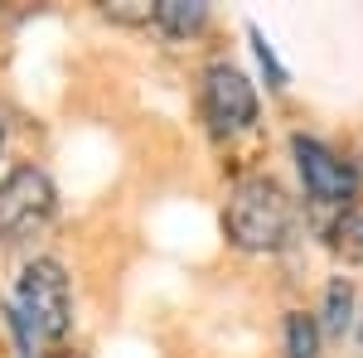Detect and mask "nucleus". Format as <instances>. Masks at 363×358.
Wrapping results in <instances>:
<instances>
[{"mask_svg": "<svg viewBox=\"0 0 363 358\" xmlns=\"http://www.w3.org/2000/svg\"><path fill=\"white\" fill-rule=\"evenodd\" d=\"M228 237L238 242V247L247 252H277L291 242V233H296V208H291V198L281 189L277 179H267V174H252L242 179L233 198H228Z\"/></svg>", "mask_w": 363, "mask_h": 358, "instance_id": "nucleus-1", "label": "nucleus"}, {"mask_svg": "<svg viewBox=\"0 0 363 358\" xmlns=\"http://www.w3.org/2000/svg\"><path fill=\"white\" fill-rule=\"evenodd\" d=\"M15 325L25 334V349H34L39 339H63L73 325V291L58 262L39 257L29 262L20 286H15Z\"/></svg>", "mask_w": 363, "mask_h": 358, "instance_id": "nucleus-2", "label": "nucleus"}, {"mask_svg": "<svg viewBox=\"0 0 363 358\" xmlns=\"http://www.w3.org/2000/svg\"><path fill=\"white\" fill-rule=\"evenodd\" d=\"M54 213V184L34 165H20L0 179V242H20L39 233Z\"/></svg>", "mask_w": 363, "mask_h": 358, "instance_id": "nucleus-3", "label": "nucleus"}, {"mask_svg": "<svg viewBox=\"0 0 363 358\" xmlns=\"http://www.w3.org/2000/svg\"><path fill=\"white\" fill-rule=\"evenodd\" d=\"M203 111L218 136H238L257 121V92L233 63H213L203 73Z\"/></svg>", "mask_w": 363, "mask_h": 358, "instance_id": "nucleus-4", "label": "nucleus"}, {"mask_svg": "<svg viewBox=\"0 0 363 358\" xmlns=\"http://www.w3.org/2000/svg\"><path fill=\"white\" fill-rule=\"evenodd\" d=\"M291 150H296V165H301L306 194L315 198V203H344V198L354 194L359 174H354L349 160H339L330 145H320V140H310V136H296Z\"/></svg>", "mask_w": 363, "mask_h": 358, "instance_id": "nucleus-5", "label": "nucleus"}, {"mask_svg": "<svg viewBox=\"0 0 363 358\" xmlns=\"http://www.w3.org/2000/svg\"><path fill=\"white\" fill-rule=\"evenodd\" d=\"M150 20L160 29H169V34H189V29H199L208 20V10H203L199 0H160V5L150 10Z\"/></svg>", "mask_w": 363, "mask_h": 358, "instance_id": "nucleus-6", "label": "nucleus"}, {"mask_svg": "<svg viewBox=\"0 0 363 358\" xmlns=\"http://www.w3.org/2000/svg\"><path fill=\"white\" fill-rule=\"evenodd\" d=\"M320 354V325L310 315H291L286 320V358H315Z\"/></svg>", "mask_w": 363, "mask_h": 358, "instance_id": "nucleus-7", "label": "nucleus"}, {"mask_svg": "<svg viewBox=\"0 0 363 358\" xmlns=\"http://www.w3.org/2000/svg\"><path fill=\"white\" fill-rule=\"evenodd\" d=\"M349 320H354V291H349V281H335L330 296H325V330L344 334Z\"/></svg>", "mask_w": 363, "mask_h": 358, "instance_id": "nucleus-8", "label": "nucleus"}, {"mask_svg": "<svg viewBox=\"0 0 363 358\" xmlns=\"http://www.w3.org/2000/svg\"><path fill=\"white\" fill-rule=\"evenodd\" d=\"M335 247L344 252V257H363V208H354V213H344V218H339Z\"/></svg>", "mask_w": 363, "mask_h": 358, "instance_id": "nucleus-9", "label": "nucleus"}, {"mask_svg": "<svg viewBox=\"0 0 363 358\" xmlns=\"http://www.w3.org/2000/svg\"><path fill=\"white\" fill-rule=\"evenodd\" d=\"M252 44H257L262 68L272 73V87H286V73H281V63H277V54H272V44H267V34H262V29H252Z\"/></svg>", "mask_w": 363, "mask_h": 358, "instance_id": "nucleus-10", "label": "nucleus"}, {"mask_svg": "<svg viewBox=\"0 0 363 358\" xmlns=\"http://www.w3.org/2000/svg\"><path fill=\"white\" fill-rule=\"evenodd\" d=\"M0 145H5V126H0Z\"/></svg>", "mask_w": 363, "mask_h": 358, "instance_id": "nucleus-11", "label": "nucleus"}]
</instances>
